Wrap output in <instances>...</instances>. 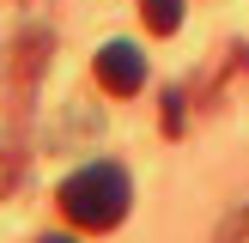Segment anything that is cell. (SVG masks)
<instances>
[{"mask_svg": "<svg viewBox=\"0 0 249 243\" xmlns=\"http://www.w3.org/2000/svg\"><path fill=\"white\" fill-rule=\"evenodd\" d=\"M97 85H104V91H116V97H134L146 85V55L134 43H104L97 49Z\"/></svg>", "mask_w": 249, "mask_h": 243, "instance_id": "obj_2", "label": "cell"}, {"mask_svg": "<svg viewBox=\"0 0 249 243\" xmlns=\"http://www.w3.org/2000/svg\"><path fill=\"white\" fill-rule=\"evenodd\" d=\"M43 243H73V237H43Z\"/></svg>", "mask_w": 249, "mask_h": 243, "instance_id": "obj_7", "label": "cell"}, {"mask_svg": "<svg viewBox=\"0 0 249 243\" xmlns=\"http://www.w3.org/2000/svg\"><path fill=\"white\" fill-rule=\"evenodd\" d=\"M140 18H146L152 36H170L182 24V0H140Z\"/></svg>", "mask_w": 249, "mask_h": 243, "instance_id": "obj_3", "label": "cell"}, {"mask_svg": "<svg viewBox=\"0 0 249 243\" xmlns=\"http://www.w3.org/2000/svg\"><path fill=\"white\" fill-rule=\"evenodd\" d=\"M164 128L182 134V91H164Z\"/></svg>", "mask_w": 249, "mask_h": 243, "instance_id": "obj_6", "label": "cell"}, {"mask_svg": "<svg viewBox=\"0 0 249 243\" xmlns=\"http://www.w3.org/2000/svg\"><path fill=\"white\" fill-rule=\"evenodd\" d=\"M128 201H134V189L122 164H79L61 182V213L79 231H116L128 219Z\"/></svg>", "mask_w": 249, "mask_h": 243, "instance_id": "obj_1", "label": "cell"}, {"mask_svg": "<svg viewBox=\"0 0 249 243\" xmlns=\"http://www.w3.org/2000/svg\"><path fill=\"white\" fill-rule=\"evenodd\" d=\"M219 243H249V207L225 219V231H219Z\"/></svg>", "mask_w": 249, "mask_h": 243, "instance_id": "obj_5", "label": "cell"}, {"mask_svg": "<svg viewBox=\"0 0 249 243\" xmlns=\"http://www.w3.org/2000/svg\"><path fill=\"white\" fill-rule=\"evenodd\" d=\"M12 182H18V146L0 134V194H12Z\"/></svg>", "mask_w": 249, "mask_h": 243, "instance_id": "obj_4", "label": "cell"}]
</instances>
